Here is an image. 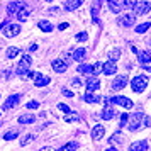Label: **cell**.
<instances>
[{"instance_id": "cb8c5ba5", "label": "cell", "mask_w": 151, "mask_h": 151, "mask_svg": "<svg viewBox=\"0 0 151 151\" xmlns=\"http://www.w3.org/2000/svg\"><path fill=\"white\" fill-rule=\"evenodd\" d=\"M36 121V117L32 114H24V116L19 117V124H32Z\"/></svg>"}, {"instance_id": "83f0119b", "label": "cell", "mask_w": 151, "mask_h": 151, "mask_svg": "<svg viewBox=\"0 0 151 151\" xmlns=\"http://www.w3.org/2000/svg\"><path fill=\"white\" fill-rule=\"evenodd\" d=\"M122 141H124L122 134H121V132H116L114 136L110 137V141H109V143H110V144H122Z\"/></svg>"}, {"instance_id": "7a4b0ae2", "label": "cell", "mask_w": 151, "mask_h": 151, "mask_svg": "<svg viewBox=\"0 0 151 151\" xmlns=\"http://www.w3.org/2000/svg\"><path fill=\"white\" fill-rule=\"evenodd\" d=\"M105 100V105L107 104H116V105H122L124 109H131L134 104L132 100H129L127 97H122V95H117V97H112V99H104Z\"/></svg>"}, {"instance_id": "f546056e", "label": "cell", "mask_w": 151, "mask_h": 151, "mask_svg": "<svg viewBox=\"0 0 151 151\" xmlns=\"http://www.w3.org/2000/svg\"><path fill=\"white\" fill-rule=\"evenodd\" d=\"M150 27H151V24H150V22H144V24H139V26L136 27V32H137V34H143V32H146V31H148Z\"/></svg>"}, {"instance_id": "44dd1931", "label": "cell", "mask_w": 151, "mask_h": 151, "mask_svg": "<svg viewBox=\"0 0 151 151\" xmlns=\"http://www.w3.org/2000/svg\"><path fill=\"white\" fill-rule=\"evenodd\" d=\"M85 55H87L85 48H78V49H75V53H73V61H80V63H82V60L85 58Z\"/></svg>"}, {"instance_id": "f1b7e54d", "label": "cell", "mask_w": 151, "mask_h": 151, "mask_svg": "<svg viewBox=\"0 0 151 151\" xmlns=\"http://www.w3.org/2000/svg\"><path fill=\"white\" fill-rule=\"evenodd\" d=\"M80 148V144L76 143V141H71V143L65 144V146H61V151H68V150H78Z\"/></svg>"}, {"instance_id": "b9f144b4", "label": "cell", "mask_w": 151, "mask_h": 151, "mask_svg": "<svg viewBox=\"0 0 151 151\" xmlns=\"http://www.w3.org/2000/svg\"><path fill=\"white\" fill-rule=\"evenodd\" d=\"M127 119H129V116H127V114H122L121 119H119V121H121V126H124V124L127 122Z\"/></svg>"}, {"instance_id": "f6af8a7d", "label": "cell", "mask_w": 151, "mask_h": 151, "mask_svg": "<svg viewBox=\"0 0 151 151\" xmlns=\"http://www.w3.org/2000/svg\"><path fill=\"white\" fill-rule=\"evenodd\" d=\"M36 49H37V44H31V46H29V51H36Z\"/></svg>"}, {"instance_id": "ac0fdd59", "label": "cell", "mask_w": 151, "mask_h": 151, "mask_svg": "<svg viewBox=\"0 0 151 151\" xmlns=\"http://www.w3.org/2000/svg\"><path fill=\"white\" fill-rule=\"evenodd\" d=\"M83 2L85 0H66L65 2V10L66 12H73V10H76V9L82 5Z\"/></svg>"}, {"instance_id": "8fae6325", "label": "cell", "mask_w": 151, "mask_h": 151, "mask_svg": "<svg viewBox=\"0 0 151 151\" xmlns=\"http://www.w3.org/2000/svg\"><path fill=\"white\" fill-rule=\"evenodd\" d=\"M19 100H21V93H15V95H10V97L7 99V100L4 102V107H2V109H4V110H10L12 107H15V105L19 104Z\"/></svg>"}, {"instance_id": "5bb4252c", "label": "cell", "mask_w": 151, "mask_h": 151, "mask_svg": "<svg viewBox=\"0 0 151 151\" xmlns=\"http://www.w3.org/2000/svg\"><path fill=\"white\" fill-rule=\"evenodd\" d=\"M24 5H26V4H24L22 0H14V2H10V4L7 5V12H9L10 15H12V14H17V12H19V10H21Z\"/></svg>"}, {"instance_id": "ab89813d", "label": "cell", "mask_w": 151, "mask_h": 151, "mask_svg": "<svg viewBox=\"0 0 151 151\" xmlns=\"http://www.w3.org/2000/svg\"><path fill=\"white\" fill-rule=\"evenodd\" d=\"M32 76H36V73L34 71H31V70H27V71L22 75V78H32Z\"/></svg>"}, {"instance_id": "f907efd6", "label": "cell", "mask_w": 151, "mask_h": 151, "mask_svg": "<svg viewBox=\"0 0 151 151\" xmlns=\"http://www.w3.org/2000/svg\"><path fill=\"white\" fill-rule=\"evenodd\" d=\"M0 126H2V122H0Z\"/></svg>"}, {"instance_id": "603a6c76", "label": "cell", "mask_w": 151, "mask_h": 151, "mask_svg": "<svg viewBox=\"0 0 151 151\" xmlns=\"http://www.w3.org/2000/svg\"><path fill=\"white\" fill-rule=\"evenodd\" d=\"M37 26H39V29H41L42 32H51V31H53V24L49 21H39Z\"/></svg>"}, {"instance_id": "e575fe53", "label": "cell", "mask_w": 151, "mask_h": 151, "mask_svg": "<svg viewBox=\"0 0 151 151\" xmlns=\"http://www.w3.org/2000/svg\"><path fill=\"white\" fill-rule=\"evenodd\" d=\"M102 70V63H95V65H92V75H95L97 76V73Z\"/></svg>"}, {"instance_id": "d6986e66", "label": "cell", "mask_w": 151, "mask_h": 151, "mask_svg": "<svg viewBox=\"0 0 151 151\" xmlns=\"http://www.w3.org/2000/svg\"><path fill=\"white\" fill-rule=\"evenodd\" d=\"M83 100H85L87 104H99V102H102V97L95 95L93 92H88V93H85V95H83Z\"/></svg>"}, {"instance_id": "8d00e7d4", "label": "cell", "mask_w": 151, "mask_h": 151, "mask_svg": "<svg viewBox=\"0 0 151 151\" xmlns=\"http://www.w3.org/2000/svg\"><path fill=\"white\" fill-rule=\"evenodd\" d=\"M58 109H60V110H63L65 114H68V112H71V109H70V107L66 105V104H58Z\"/></svg>"}, {"instance_id": "9c48e42d", "label": "cell", "mask_w": 151, "mask_h": 151, "mask_svg": "<svg viewBox=\"0 0 151 151\" xmlns=\"http://www.w3.org/2000/svg\"><path fill=\"white\" fill-rule=\"evenodd\" d=\"M102 73L104 75H114V73H117V65L116 61H112V60H109V61H105L102 65Z\"/></svg>"}, {"instance_id": "f35d334b", "label": "cell", "mask_w": 151, "mask_h": 151, "mask_svg": "<svg viewBox=\"0 0 151 151\" xmlns=\"http://www.w3.org/2000/svg\"><path fill=\"white\" fill-rule=\"evenodd\" d=\"M141 66H143V70H146V71H150L151 73V60L146 63H141Z\"/></svg>"}, {"instance_id": "d6a6232c", "label": "cell", "mask_w": 151, "mask_h": 151, "mask_svg": "<svg viewBox=\"0 0 151 151\" xmlns=\"http://www.w3.org/2000/svg\"><path fill=\"white\" fill-rule=\"evenodd\" d=\"M32 139H34V136H32V134H26V136L21 139V146H26V144H29Z\"/></svg>"}, {"instance_id": "277c9868", "label": "cell", "mask_w": 151, "mask_h": 151, "mask_svg": "<svg viewBox=\"0 0 151 151\" xmlns=\"http://www.w3.org/2000/svg\"><path fill=\"white\" fill-rule=\"evenodd\" d=\"M144 114L143 112H136V114H132V116L127 119V127H129V131H137L139 127H141V121H143Z\"/></svg>"}, {"instance_id": "836d02e7", "label": "cell", "mask_w": 151, "mask_h": 151, "mask_svg": "<svg viewBox=\"0 0 151 151\" xmlns=\"http://www.w3.org/2000/svg\"><path fill=\"white\" fill-rule=\"evenodd\" d=\"M137 4V0H124L122 2V7L124 9H132Z\"/></svg>"}, {"instance_id": "7bdbcfd3", "label": "cell", "mask_w": 151, "mask_h": 151, "mask_svg": "<svg viewBox=\"0 0 151 151\" xmlns=\"http://www.w3.org/2000/svg\"><path fill=\"white\" fill-rule=\"evenodd\" d=\"M66 27H68V24H66V22H61V24L58 26V29H60V31H65Z\"/></svg>"}, {"instance_id": "30bf717a", "label": "cell", "mask_w": 151, "mask_h": 151, "mask_svg": "<svg viewBox=\"0 0 151 151\" xmlns=\"http://www.w3.org/2000/svg\"><path fill=\"white\" fill-rule=\"evenodd\" d=\"M51 66H53V70H55L56 73H65L68 70V63L65 61V60H53Z\"/></svg>"}, {"instance_id": "5b68a950", "label": "cell", "mask_w": 151, "mask_h": 151, "mask_svg": "<svg viewBox=\"0 0 151 151\" xmlns=\"http://www.w3.org/2000/svg\"><path fill=\"white\" fill-rule=\"evenodd\" d=\"M132 9H134V15H144L151 12V2H139L137 0V4Z\"/></svg>"}, {"instance_id": "7dc6e473", "label": "cell", "mask_w": 151, "mask_h": 151, "mask_svg": "<svg viewBox=\"0 0 151 151\" xmlns=\"http://www.w3.org/2000/svg\"><path fill=\"white\" fill-rule=\"evenodd\" d=\"M5 24H7V21H4V22H2V24H0V31L4 29V26H5Z\"/></svg>"}, {"instance_id": "681fc988", "label": "cell", "mask_w": 151, "mask_h": 151, "mask_svg": "<svg viewBox=\"0 0 151 151\" xmlns=\"http://www.w3.org/2000/svg\"><path fill=\"white\" fill-rule=\"evenodd\" d=\"M148 42H150V44H151V41H148Z\"/></svg>"}, {"instance_id": "8992f818", "label": "cell", "mask_w": 151, "mask_h": 151, "mask_svg": "<svg viewBox=\"0 0 151 151\" xmlns=\"http://www.w3.org/2000/svg\"><path fill=\"white\" fill-rule=\"evenodd\" d=\"M127 82H129V78H127V75H119L116 76V80L112 82V85H110V88L112 90H122L126 85H127Z\"/></svg>"}, {"instance_id": "bcb514c9", "label": "cell", "mask_w": 151, "mask_h": 151, "mask_svg": "<svg viewBox=\"0 0 151 151\" xmlns=\"http://www.w3.org/2000/svg\"><path fill=\"white\" fill-rule=\"evenodd\" d=\"M73 85H75L76 88H80V82H78V80H75V82H73Z\"/></svg>"}, {"instance_id": "74e56055", "label": "cell", "mask_w": 151, "mask_h": 151, "mask_svg": "<svg viewBox=\"0 0 151 151\" xmlns=\"http://www.w3.org/2000/svg\"><path fill=\"white\" fill-rule=\"evenodd\" d=\"M76 39H78V41H87L88 36H87V32H80V34H76Z\"/></svg>"}, {"instance_id": "60d3db41", "label": "cell", "mask_w": 151, "mask_h": 151, "mask_svg": "<svg viewBox=\"0 0 151 151\" xmlns=\"http://www.w3.org/2000/svg\"><path fill=\"white\" fill-rule=\"evenodd\" d=\"M61 93H63L65 97H73V92H71V90H68V88H63Z\"/></svg>"}, {"instance_id": "484cf974", "label": "cell", "mask_w": 151, "mask_h": 151, "mask_svg": "<svg viewBox=\"0 0 151 151\" xmlns=\"http://www.w3.org/2000/svg\"><path fill=\"white\" fill-rule=\"evenodd\" d=\"M17 136H19V131L12 129V131H9V132H5V134H4V141H12V139H15Z\"/></svg>"}, {"instance_id": "6da1fadb", "label": "cell", "mask_w": 151, "mask_h": 151, "mask_svg": "<svg viewBox=\"0 0 151 151\" xmlns=\"http://www.w3.org/2000/svg\"><path fill=\"white\" fill-rule=\"evenodd\" d=\"M146 87H148V76L146 75H137V76H134V78L131 80V88L134 90L136 93L144 92Z\"/></svg>"}, {"instance_id": "1f68e13d", "label": "cell", "mask_w": 151, "mask_h": 151, "mask_svg": "<svg viewBox=\"0 0 151 151\" xmlns=\"http://www.w3.org/2000/svg\"><path fill=\"white\" fill-rule=\"evenodd\" d=\"M78 73H92V65H80Z\"/></svg>"}, {"instance_id": "ee69618b", "label": "cell", "mask_w": 151, "mask_h": 151, "mask_svg": "<svg viewBox=\"0 0 151 151\" xmlns=\"http://www.w3.org/2000/svg\"><path fill=\"white\" fill-rule=\"evenodd\" d=\"M150 124H151V119H150V117H144V126H148V127H150Z\"/></svg>"}, {"instance_id": "7c38bea8", "label": "cell", "mask_w": 151, "mask_h": 151, "mask_svg": "<svg viewBox=\"0 0 151 151\" xmlns=\"http://www.w3.org/2000/svg\"><path fill=\"white\" fill-rule=\"evenodd\" d=\"M49 82H51V78H49V76L41 75V73H36V76H34V87L41 88V87H46V85H49Z\"/></svg>"}, {"instance_id": "c3c4849f", "label": "cell", "mask_w": 151, "mask_h": 151, "mask_svg": "<svg viewBox=\"0 0 151 151\" xmlns=\"http://www.w3.org/2000/svg\"><path fill=\"white\" fill-rule=\"evenodd\" d=\"M46 2H53V0H46Z\"/></svg>"}, {"instance_id": "ffe728a7", "label": "cell", "mask_w": 151, "mask_h": 151, "mask_svg": "<svg viewBox=\"0 0 151 151\" xmlns=\"http://www.w3.org/2000/svg\"><path fill=\"white\" fill-rule=\"evenodd\" d=\"M29 14H31V10H29V9L24 5V7H22L21 10L17 12V19H19L21 22H26V21H27V17H29Z\"/></svg>"}, {"instance_id": "9a60e30c", "label": "cell", "mask_w": 151, "mask_h": 151, "mask_svg": "<svg viewBox=\"0 0 151 151\" xmlns=\"http://www.w3.org/2000/svg\"><path fill=\"white\" fill-rule=\"evenodd\" d=\"M114 116H116V110H114V107H112V104H107V105L104 107V110L100 112V117H102V119H105V121L114 119Z\"/></svg>"}, {"instance_id": "ba28073f", "label": "cell", "mask_w": 151, "mask_h": 151, "mask_svg": "<svg viewBox=\"0 0 151 151\" xmlns=\"http://www.w3.org/2000/svg\"><path fill=\"white\" fill-rule=\"evenodd\" d=\"M104 134H105V127H104L102 124H95L93 129H92V132H90V136H92L93 141H100L104 137Z\"/></svg>"}, {"instance_id": "4dcf8cb0", "label": "cell", "mask_w": 151, "mask_h": 151, "mask_svg": "<svg viewBox=\"0 0 151 151\" xmlns=\"http://www.w3.org/2000/svg\"><path fill=\"white\" fill-rule=\"evenodd\" d=\"M119 56H121V49L116 48V49H112V51H110L109 58L112 60V61H117V60H119Z\"/></svg>"}, {"instance_id": "3957f363", "label": "cell", "mask_w": 151, "mask_h": 151, "mask_svg": "<svg viewBox=\"0 0 151 151\" xmlns=\"http://www.w3.org/2000/svg\"><path fill=\"white\" fill-rule=\"evenodd\" d=\"M31 63H32V58H31V56H29L27 53H26V55L22 56V60L19 61V65H17V68H15V73L22 76V75H24V73H26V71L29 70Z\"/></svg>"}, {"instance_id": "4316f807", "label": "cell", "mask_w": 151, "mask_h": 151, "mask_svg": "<svg viewBox=\"0 0 151 151\" xmlns=\"http://www.w3.org/2000/svg\"><path fill=\"white\" fill-rule=\"evenodd\" d=\"M19 53H21V49H19V48H14V46H10V48L7 49V58H9V60H14L15 56L19 55Z\"/></svg>"}, {"instance_id": "e0dca14e", "label": "cell", "mask_w": 151, "mask_h": 151, "mask_svg": "<svg viewBox=\"0 0 151 151\" xmlns=\"http://www.w3.org/2000/svg\"><path fill=\"white\" fill-rule=\"evenodd\" d=\"M150 148V144H148V141L146 139H141V141H136V143H132L129 146L131 151H146Z\"/></svg>"}, {"instance_id": "4fadbf2b", "label": "cell", "mask_w": 151, "mask_h": 151, "mask_svg": "<svg viewBox=\"0 0 151 151\" xmlns=\"http://www.w3.org/2000/svg\"><path fill=\"white\" fill-rule=\"evenodd\" d=\"M85 87H87V92H95V90L100 88V82H99V78H97L95 75H92L88 80H87Z\"/></svg>"}, {"instance_id": "52a82bcc", "label": "cell", "mask_w": 151, "mask_h": 151, "mask_svg": "<svg viewBox=\"0 0 151 151\" xmlns=\"http://www.w3.org/2000/svg\"><path fill=\"white\" fill-rule=\"evenodd\" d=\"M134 14H122L117 22H119V26H122V27H131V26H134Z\"/></svg>"}, {"instance_id": "d590c367", "label": "cell", "mask_w": 151, "mask_h": 151, "mask_svg": "<svg viewBox=\"0 0 151 151\" xmlns=\"http://www.w3.org/2000/svg\"><path fill=\"white\" fill-rule=\"evenodd\" d=\"M37 107H39V102H37V100H32V102H27L26 104V109H37Z\"/></svg>"}, {"instance_id": "7402d4cb", "label": "cell", "mask_w": 151, "mask_h": 151, "mask_svg": "<svg viewBox=\"0 0 151 151\" xmlns=\"http://www.w3.org/2000/svg\"><path fill=\"white\" fill-rule=\"evenodd\" d=\"M109 9L114 12V14H119V12H121V9H122V5H121V2H119V0H109Z\"/></svg>"}, {"instance_id": "d4e9b609", "label": "cell", "mask_w": 151, "mask_h": 151, "mask_svg": "<svg viewBox=\"0 0 151 151\" xmlns=\"http://www.w3.org/2000/svg\"><path fill=\"white\" fill-rule=\"evenodd\" d=\"M65 121H66V122H78V121H80V116H78L76 112H68V114L65 116Z\"/></svg>"}, {"instance_id": "2e32d148", "label": "cell", "mask_w": 151, "mask_h": 151, "mask_svg": "<svg viewBox=\"0 0 151 151\" xmlns=\"http://www.w3.org/2000/svg\"><path fill=\"white\" fill-rule=\"evenodd\" d=\"M19 32H21V26H19V24H9L7 27H5V31H4L5 37H14V36H17Z\"/></svg>"}]
</instances>
